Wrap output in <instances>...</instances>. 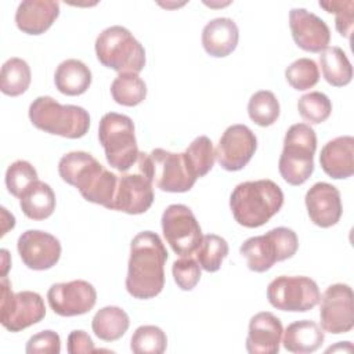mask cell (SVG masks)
<instances>
[{"instance_id":"cell-1","label":"cell","mask_w":354,"mask_h":354,"mask_svg":"<svg viewBox=\"0 0 354 354\" xmlns=\"http://www.w3.org/2000/svg\"><path fill=\"white\" fill-rule=\"evenodd\" d=\"M167 250L160 236L152 231L138 232L130 243L126 289L136 299H152L165 286Z\"/></svg>"},{"instance_id":"cell-2","label":"cell","mask_w":354,"mask_h":354,"mask_svg":"<svg viewBox=\"0 0 354 354\" xmlns=\"http://www.w3.org/2000/svg\"><path fill=\"white\" fill-rule=\"evenodd\" d=\"M59 177L79 189L80 195L106 209L112 207L118 187V176L105 169L91 153L73 151L65 153L58 162Z\"/></svg>"},{"instance_id":"cell-3","label":"cell","mask_w":354,"mask_h":354,"mask_svg":"<svg viewBox=\"0 0 354 354\" xmlns=\"http://www.w3.org/2000/svg\"><path fill=\"white\" fill-rule=\"evenodd\" d=\"M282 205L281 187L267 178L241 183L230 196V207L235 221L246 228L264 225L281 210Z\"/></svg>"},{"instance_id":"cell-4","label":"cell","mask_w":354,"mask_h":354,"mask_svg":"<svg viewBox=\"0 0 354 354\" xmlns=\"http://www.w3.org/2000/svg\"><path fill=\"white\" fill-rule=\"evenodd\" d=\"M29 119L44 133L65 138H80L90 127L88 112L77 105H62L53 97L41 95L29 105Z\"/></svg>"},{"instance_id":"cell-5","label":"cell","mask_w":354,"mask_h":354,"mask_svg":"<svg viewBox=\"0 0 354 354\" xmlns=\"http://www.w3.org/2000/svg\"><path fill=\"white\" fill-rule=\"evenodd\" d=\"M97 59L119 73H138L145 66V50L133 33L120 25L105 28L95 39Z\"/></svg>"},{"instance_id":"cell-6","label":"cell","mask_w":354,"mask_h":354,"mask_svg":"<svg viewBox=\"0 0 354 354\" xmlns=\"http://www.w3.org/2000/svg\"><path fill=\"white\" fill-rule=\"evenodd\" d=\"M317 134L307 123L292 124L283 138L278 170L290 185L304 184L314 171Z\"/></svg>"},{"instance_id":"cell-7","label":"cell","mask_w":354,"mask_h":354,"mask_svg":"<svg viewBox=\"0 0 354 354\" xmlns=\"http://www.w3.org/2000/svg\"><path fill=\"white\" fill-rule=\"evenodd\" d=\"M98 140L111 167L124 173L136 165L140 152L134 123L129 116L116 112L105 113L98 124Z\"/></svg>"},{"instance_id":"cell-8","label":"cell","mask_w":354,"mask_h":354,"mask_svg":"<svg viewBox=\"0 0 354 354\" xmlns=\"http://www.w3.org/2000/svg\"><path fill=\"white\" fill-rule=\"evenodd\" d=\"M299 248V239L293 230L277 227L264 235L248 238L239 248L246 259L248 268L254 272L270 270L277 261H283L295 256Z\"/></svg>"},{"instance_id":"cell-9","label":"cell","mask_w":354,"mask_h":354,"mask_svg":"<svg viewBox=\"0 0 354 354\" xmlns=\"http://www.w3.org/2000/svg\"><path fill=\"white\" fill-rule=\"evenodd\" d=\"M136 171L118 176V187L111 210L127 214L145 213L153 202V171L149 153L140 152Z\"/></svg>"},{"instance_id":"cell-10","label":"cell","mask_w":354,"mask_h":354,"mask_svg":"<svg viewBox=\"0 0 354 354\" xmlns=\"http://www.w3.org/2000/svg\"><path fill=\"white\" fill-rule=\"evenodd\" d=\"M0 322L10 332H21L46 317V306L41 296L32 290L12 293L7 277L0 282Z\"/></svg>"},{"instance_id":"cell-11","label":"cell","mask_w":354,"mask_h":354,"mask_svg":"<svg viewBox=\"0 0 354 354\" xmlns=\"http://www.w3.org/2000/svg\"><path fill=\"white\" fill-rule=\"evenodd\" d=\"M267 299L277 310L306 313L319 303L321 293L317 282L308 277L281 275L268 283Z\"/></svg>"},{"instance_id":"cell-12","label":"cell","mask_w":354,"mask_h":354,"mask_svg":"<svg viewBox=\"0 0 354 354\" xmlns=\"http://www.w3.org/2000/svg\"><path fill=\"white\" fill-rule=\"evenodd\" d=\"M160 221L166 242L176 254L184 257L196 252L203 235L195 214L188 206L181 203L167 206Z\"/></svg>"},{"instance_id":"cell-13","label":"cell","mask_w":354,"mask_h":354,"mask_svg":"<svg viewBox=\"0 0 354 354\" xmlns=\"http://www.w3.org/2000/svg\"><path fill=\"white\" fill-rule=\"evenodd\" d=\"M353 289L347 283H333L324 292L319 307L321 328L339 335L350 332L354 326Z\"/></svg>"},{"instance_id":"cell-14","label":"cell","mask_w":354,"mask_h":354,"mask_svg":"<svg viewBox=\"0 0 354 354\" xmlns=\"http://www.w3.org/2000/svg\"><path fill=\"white\" fill-rule=\"evenodd\" d=\"M51 310L61 317H76L88 313L97 301L95 288L83 279L53 283L47 292Z\"/></svg>"},{"instance_id":"cell-15","label":"cell","mask_w":354,"mask_h":354,"mask_svg":"<svg viewBox=\"0 0 354 354\" xmlns=\"http://www.w3.org/2000/svg\"><path fill=\"white\" fill-rule=\"evenodd\" d=\"M257 149V138L246 124H231L223 133L217 148L216 159L228 171L243 169Z\"/></svg>"},{"instance_id":"cell-16","label":"cell","mask_w":354,"mask_h":354,"mask_svg":"<svg viewBox=\"0 0 354 354\" xmlns=\"http://www.w3.org/2000/svg\"><path fill=\"white\" fill-rule=\"evenodd\" d=\"M149 156L152 162L153 181L159 189L165 192H187L194 187L196 178L191 174L184 153L155 148Z\"/></svg>"},{"instance_id":"cell-17","label":"cell","mask_w":354,"mask_h":354,"mask_svg":"<svg viewBox=\"0 0 354 354\" xmlns=\"http://www.w3.org/2000/svg\"><path fill=\"white\" fill-rule=\"evenodd\" d=\"M17 249L24 264L36 271L54 267L61 257L59 241L54 235L40 230L22 232L18 238Z\"/></svg>"},{"instance_id":"cell-18","label":"cell","mask_w":354,"mask_h":354,"mask_svg":"<svg viewBox=\"0 0 354 354\" xmlns=\"http://www.w3.org/2000/svg\"><path fill=\"white\" fill-rule=\"evenodd\" d=\"M289 26L295 43L304 51L321 53L330 41V30L324 19L306 8H292Z\"/></svg>"},{"instance_id":"cell-19","label":"cell","mask_w":354,"mask_h":354,"mask_svg":"<svg viewBox=\"0 0 354 354\" xmlns=\"http://www.w3.org/2000/svg\"><path fill=\"white\" fill-rule=\"evenodd\" d=\"M304 202L310 220L321 228H329L337 224L342 217L340 192L329 183H315L306 192Z\"/></svg>"},{"instance_id":"cell-20","label":"cell","mask_w":354,"mask_h":354,"mask_svg":"<svg viewBox=\"0 0 354 354\" xmlns=\"http://www.w3.org/2000/svg\"><path fill=\"white\" fill-rule=\"evenodd\" d=\"M282 322L268 311L254 314L249 321L246 351L250 354H277L282 340Z\"/></svg>"},{"instance_id":"cell-21","label":"cell","mask_w":354,"mask_h":354,"mask_svg":"<svg viewBox=\"0 0 354 354\" xmlns=\"http://www.w3.org/2000/svg\"><path fill=\"white\" fill-rule=\"evenodd\" d=\"M58 15V1L24 0L15 11V24L26 35H41L54 24Z\"/></svg>"},{"instance_id":"cell-22","label":"cell","mask_w":354,"mask_h":354,"mask_svg":"<svg viewBox=\"0 0 354 354\" xmlns=\"http://www.w3.org/2000/svg\"><path fill=\"white\" fill-rule=\"evenodd\" d=\"M319 165L335 180L351 177L354 173V137L340 136L328 141L321 149Z\"/></svg>"},{"instance_id":"cell-23","label":"cell","mask_w":354,"mask_h":354,"mask_svg":"<svg viewBox=\"0 0 354 354\" xmlns=\"http://www.w3.org/2000/svg\"><path fill=\"white\" fill-rule=\"evenodd\" d=\"M239 29L231 18H214L202 30V46L205 51L216 58L230 55L238 46Z\"/></svg>"},{"instance_id":"cell-24","label":"cell","mask_w":354,"mask_h":354,"mask_svg":"<svg viewBox=\"0 0 354 354\" xmlns=\"http://www.w3.org/2000/svg\"><path fill=\"white\" fill-rule=\"evenodd\" d=\"M325 340L322 328L311 319L289 324L282 333V344L290 353L307 354L317 351Z\"/></svg>"},{"instance_id":"cell-25","label":"cell","mask_w":354,"mask_h":354,"mask_svg":"<svg viewBox=\"0 0 354 354\" xmlns=\"http://www.w3.org/2000/svg\"><path fill=\"white\" fill-rule=\"evenodd\" d=\"M91 71L80 59L69 58L62 61L54 73V83L59 93L65 95H80L91 84Z\"/></svg>"},{"instance_id":"cell-26","label":"cell","mask_w":354,"mask_h":354,"mask_svg":"<svg viewBox=\"0 0 354 354\" xmlns=\"http://www.w3.org/2000/svg\"><path fill=\"white\" fill-rule=\"evenodd\" d=\"M19 206L28 218H48L55 210V194L47 183L36 180L19 196Z\"/></svg>"},{"instance_id":"cell-27","label":"cell","mask_w":354,"mask_h":354,"mask_svg":"<svg viewBox=\"0 0 354 354\" xmlns=\"http://www.w3.org/2000/svg\"><path fill=\"white\" fill-rule=\"evenodd\" d=\"M130 318L127 313L118 306H106L95 313L91 321L94 335L104 342L120 339L129 329Z\"/></svg>"},{"instance_id":"cell-28","label":"cell","mask_w":354,"mask_h":354,"mask_svg":"<svg viewBox=\"0 0 354 354\" xmlns=\"http://www.w3.org/2000/svg\"><path fill=\"white\" fill-rule=\"evenodd\" d=\"M319 64H321L324 79L330 86L343 87L351 82L353 66L346 53L340 47L328 46L324 51H321Z\"/></svg>"},{"instance_id":"cell-29","label":"cell","mask_w":354,"mask_h":354,"mask_svg":"<svg viewBox=\"0 0 354 354\" xmlns=\"http://www.w3.org/2000/svg\"><path fill=\"white\" fill-rule=\"evenodd\" d=\"M32 80V73L28 62L22 58H8L0 72V90L10 97H18L24 94Z\"/></svg>"},{"instance_id":"cell-30","label":"cell","mask_w":354,"mask_h":354,"mask_svg":"<svg viewBox=\"0 0 354 354\" xmlns=\"http://www.w3.org/2000/svg\"><path fill=\"white\" fill-rule=\"evenodd\" d=\"M113 101L123 106H136L147 97V84L137 73H119L111 84Z\"/></svg>"},{"instance_id":"cell-31","label":"cell","mask_w":354,"mask_h":354,"mask_svg":"<svg viewBox=\"0 0 354 354\" xmlns=\"http://www.w3.org/2000/svg\"><path fill=\"white\" fill-rule=\"evenodd\" d=\"M184 159L191 171V174L198 180L199 177L206 176L216 160V152L213 142L206 136L196 137L185 149Z\"/></svg>"},{"instance_id":"cell-32","label":"cell","mask_w":354,"mask_h":354,"mask_svg":"<svg viewBox=\"0 0 354 354\" xmlns=\"http://www.w3.org/2000/svg\"><path fill=\"white\" fill-rule=\"evenodd\" d=\"M249 118L261 127H268L279 118V102L272 91L259 90L248 102Z\"/></svg>"},{"instance_id":"cell-33","label":"cell","mask_w":354,"mask_h":354,"mask_svg":"<svg viewBox=\"0 0 354 354\" xmlns=\"http://www.w3.org/2000/svg\"><path fill=\"white\" fill-rule=\"evenodd\" d=\"M228 243L224 238L216 234H207L202 236V241L196 249V261L201 268L207 272H216L220 270L223 260L228 254Z\"/></svg>"},{"instance_id":"cell-34","label":"cell","mask_w":354,"mask_h":354,"mask_svg":"<svg viewBox=\"0 0 354 354\" xmlns=\"http://www.w3.org/2000/svg\"><path fill=\"white\" fill-rule=\"evenodd\" d=\"M166 346V333L155 325L138 326L130 339V350L136 354H162Z\"/></svg>"},{"instance_id":"cell-35","label":"cell","mask_w":354,"mask_h":354,"mask_svg":"<svg viewBox=\"0 0 354 354\" xmlns=\"http://www.w3.org/2000/svg\"><path fill=\"white\" fill-rule=\"evenodd\" d=\"M297 111L306 122L319 124L330 116L332 102L326 94L321 91H310L299 98Z\"/></svg>"},{"instance_id":"cell-36","label":"cell","mask_w":354,"mask_h":354,"mask_svg":"<svg viewBox=\"0 0 354 354\" xmlns=\"http://www.w3.org/2000/svg\"><path fill=\"white\" fill-rule=\"evenodd\" d=\"M285 77L295 90L304 91L314 87L318 83L319 71L314 59L299 58L286 68Z\"/></svg>"},{"instance_id":"cell-37","label":"cell","mask_w":354,"mask_h":354,"mask_svg":"<svg viewBox=\"0 0 354 354\" xmlns=\"http://www.w3.org/2000/svg\"><path fill=\"white\" fill-rule=\"evenodd\" d=\"M37 180L36 169L28 160H15L12 162L6 171V187L8 192L17 198Z\"/></svg>"},{"instance_id":"cell-38","label":"cell","mask_w":354,"mask_h":354,"mask_svg":"<svg viewBox=\"0 0 354 354\" xmlns=\"http://www.w3.org/2000/svg\"><path fill=\"white\" fill-rule=\"evenodd\" d=\"M321 8L326 12H333L335 26L336 30L343 36L350 39L353 33V24H354V1L353 0H329V1H319Z\"/></svg>"},{"instance_id":"cell-39","label":"cell","mask_w":354,"mask_h":354,"mask_svg":"<svg viewBox=\"0 0 354 354\" xmlns=\"http://www.w3.org/2000/svg\"><path fill=\"white\" fill-rule=\"evenodd\" d=\"M173 278L181 290H192L201 279V266L191 256H184L173 263Z\"/></svg>"},{"instance_id":"cell-40","label":"cell","mask_w":354,"mask_h":354,"mask_svg":"<svg viewBox=\"0 0 354 354\" xmlns=\"http://www.w3.org/2000/svg\"><path fill=\"white\" fill-rule=\"evenodd\" d=\"M25 351L28 354H59L61 339L54 330H41L29 337Z\"/></svg>"},{"instance_id":"cell-41","label":"cell","mask_w":354,"mask_h":354,"mask_svg":"<svg viewBox=\"0 0 354 354\" xmlns=\"http://www.w3.org/2000/svg\"><path fill=\"white\" fill-rule=\"evenodd\" d=\"M66 350L69 354H80V353H93L95 351V347L91 337L84 330L75 329L68 335Z\"/></svg>"}]
</instances>
